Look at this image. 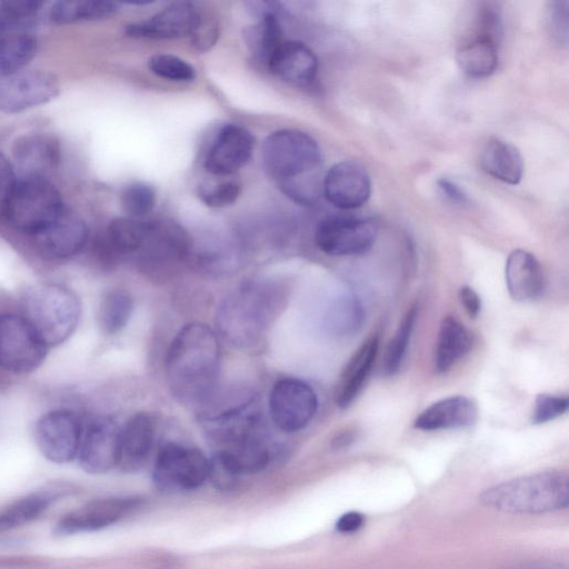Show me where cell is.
Here are the masks:
<instances>
[{
  "label": "cell",
  "instance_id": "6da1fadb",
  "mask_svg": "<svg viewBox=\"0 0 569 569\" xmlns=\"http://www.w3.org/2000/svg\"><path fill=\"white\" fill-rule=\"evenodd\" d=\"M220 346L206 325L188 323L173 338L166 372L173 395L187 403H202L211 396L218 376Z\"/></svg>",
  "mask_w": 569,
  "mask_h": 569
},
{
  "label": "cell",
  "instance_id": "7a4b0ae2",
  "mask_svg": "<svg viewBox=\"0 0 569 569\" xmlns=\"http://www.w3.org/2000/svg\"><path fill=\"white\" fill-rule=\"evenodd\" d=\"M261 156L267 173L288 196L302 203L317 199L319 184L315 172L321 157L309 134L293 129L274 131L266 138Z\"/></svg>",
  "mask_w": 569,
  "mask_h": 569
},
{
  "label": "cell",
  "instance_id": "3957f363",
  "mask_svg": "<svg viewBox=\"0 0 569 569\" xmlns=\"http://www.w3.org/2000/svg\"><path fill=\"white\" fill-rule=\"evenodd\" d=\"M280 292L266 282H248L219 305L217 326L231 345L247 348L260 340L280 306Z\"/></svg>",
  "mask_w": 569,
  "mask_h": 569
},
{
  "label": "cell",
  "instance_id": "277c9868",
  "mask_svg": "<svg viewBox=\"0 0 569 569\" xmlns=\"http://www.w3.org/2000/svg\"><path fill=\"white\" fill-rule=\"evenodd\" d=\"M479 498L486 507L501 512H551L568 506L569 478L561 471L539 472L496 485Z\"/></svg>",
  "mask_w": 569,
  "mask_h": 569
},
{
  "label": "cell",
  "instance_id": "5b68a950",
  "mask_svg": "<svg viewBox=\"0 0 569 569\" xmlns=\"http://www.w3.org/2000/svg\"><path fill=\"white\" fill-rule=\"evenodd\" d=\"M24 319L47 347L63 343L80 319V302L68 288L51 282L30 287L23 298Z\"/></svg>",
  "mask_w": 569,
  "mask_h": 569
},
{
  "label": "cell",
  "instance_id": "8992f818",
  "mask_svg": "<svg viewBox=\"0 0 569 569\" xmlns=\"http://www.w3.org/2000/svg\"><path fill=\"white\" fill-rule=\"evenodd\" d=\"M2 207L8 221L32 237L66 211L59 191L46 179H16Z\"/></svg>",
  "mask_w": 569,
  "mask_h": 569
},
{
  "label": "cell",
  "instance_id": "52a82bcc",
  "mask_svg": "<svg viewBox=\"0 0 569 569\" xmlns=\"http://www.w3.org/2000/svg\"><path fill=\"white\" fill-rule=\"evenodd\" d=\"M152 476L160 490H193L208 480L209 459L197 448L170 442L159 450Z\"/></svg>",
  "mask_w": 569,
  "mask_h": 569
},
{
  "label": "cell",
  "instance_id": "ba28073f",
  "mask_svg": "<svg viewBox=\"0 0 569 569\" xmlns=\"http://www.w3.org/2000/svg\"><path fill=\"white\" fill-rule=\"evenodd\" d=\"M47 348L24 317L0 315V368L13 373L33 371L43 362Z\"/></svg>",
  "mask_w": 569,
  "mask_h": 569
},
{
  "label": "cell",
  "instance_id": "9c48e42d",
  "mask_svg": "<svg viewBox=\"0 0 569 569\" xmlns=\"http://www.w3.org/2000/svg\"><path fill=\"white\" fill-rule=\"evenodd\" d=\"M318 409L317 393L297 378L279 379L269 395V413L273 425L287 433L303 429Z\"/></svg>",
  "mask_w": 569,
  "mask_h": 569
},
{
  "label": "cell",
  "instance_id": "30bf717a",
  "mask_svg": "<svg viewBox=\"0 0 569 569\" xmlns=\"http://www.w3.org/2000/svg\"><path fill=\"white\" fill-rule=\"evenodd\" d=\"M378 234V222L372 218L331 216L317 227L318 248L330 256L359 254L369 250Z\"/></svg>",
  "mask_w": 569,
  "mask_h": 569
},
{
  "label": "cell",
  "instance_id": "8fae6325",
  "mask_svg": "<svg viewBox=\"0 0 569 569\" xmlns=\"http://www.w3.org/2000/svg\"><path fill=\"white\" fill-rule=\"evenodd\" d=\"M82 433L80 418L69 409H54L42 415L34 428L39 450L56 463L70 462L78 456Z\"/></svg>",
  "mask_w": 569,
  "mask_h": 569
},
{
  "label": "cell",
  "instance_id": "7c38bea8",
  "mask_svg": "<svg viewBox=\"0 0 569 569\" xmlns=\"http://www.w3.org/2000/svg\"><path fill=\"white\" fill-rule=\"evenodd\" d=\"M58 78L46 70H21L0 77V110L14 113L46 103L58 96Z\"/></svg>",
  "mask_w": 569,
  "mask_h": 569
},
{
  "label": "cell",
  "instance_id": "4fadbf2b",
  "mask_svg": "<svg viewBox=\"0 0 569 569\" xmlns=\"http://www.w3.org/2000/svg\"><path fill=\"white\" fill-rule=\"evenodd\" d=\"M142 505L139 497H108L92 500L62 517L54 532L60 536L96 531L111 526Z\"/></svg>",
  "mask_w": 569,
  "mask_h": 569
},
{
  "label": "cell",
  "instance_id": "5bb4252c",
  "mask_svg": "<svg viewBox=\"0 0 569 569\" xmlns=\"http://www.w3.org/2000/svg\"><path fill=\"white\" fill-rule=\"evenodd\" d=\"M121 427L112 419L101 417L83 429L78 459L89 473H104L118 467Z\"/></svg>",
  "mask_w": 569,
  "mask_h": 569
},
{
  "label": "cell",
  "instance_id": "9a60e30c",
  "mask_svg": "<svg viewBox=\"0 0 569 569\" xmlns=\"http://www.w3.org/2000/svg\"><path fill=\"white\" fill-rule=\"evenodd\" d=\"M327 200L342 210L362 207L371 194V180L367 170L358 162L341 161L333 164L322 181Z\"/></svg>",
  "mask_w": 569,
  "mask_h": 569
},
{
  "label": "cell",
  "instance_id": "2e32d148",
  "mask_svg": "<svg viewBox=\"0 0 569 569\" xmlns=\"http://www.w3.org/2000/svg\"><path fill=\"white\" fill-rule=\"evenodd\" d=\"M16 179H46L61 159L59 141L49 134L32 133L18 138L13 144Z\"/></svg>",
  "mask_w": 569,
  "mask_h": 569
},
{
  "label": "cell",
  "instance_id": "e0dca14e",
  "mask_svg": "<svg viewBox=\"0 0 569 569\" xmlns=\"http://www.w3.org/2000/svg\"><path fill=\"white\" fill-rule=\"evenodd\" d=\"M254 139L239 124H226L220 129L204 159L206 170L214 176H229L249 160Z\"/></svg>",
  "mask_w": 569,
  "mask_h": 569
},
{
  "label": "cell",
  "instance_id": "ac0fdd59",
  "mask_svg": "<svg viewBox=\"0 0 569 569\" xmlns=\"http://www.w3.org/2000/svg\"><path fill=\"white\" fill-rule=\"evenodd\" d=\"M201 21L193 4L176 2L151 18L127 27V33L134 38L176 39L192 36Z\"/></svg>",
  "mask_w": 569,
  "mask_h": 569
},
{
  "label": "cell",
  "instance_id": "d6986e66",
  "mask_svg": "<svg viewBox=\"0 0 569 569\" xmlns=\"http://www.w3.org/2000/svg\"><path fill=\"white\" fill-rule=\"evenodd\" d=\"M38 248L48 257L64 259L78 253L88 239V228L77 216L63 212L34 236Z\"/></svg>",
  "mask_w": 569,
  "mask_h": 569
},
{
  "label": "cell",
  "instance_id": "ffe728a7",
  "mask_svg": "<svg viewBox=\"0 0 569 569\" xmlns=\"http://www.w3.org/2000/svg\"><path fill=\"white\" fill-rule=\"evenodd\" d=\"M505 278L509 295L517 301L535 300L543 290V273L539 261L522 249L509 253Z\"/></svg>",
  "mask_w": 569,
  "mask_h": 569
},
{
  "label": "cell",
  "instance_id": "44dd1931",
  "mask_svg": "<svg viewBox=\"0 0 569 569\" xmlns=\"http://www.w3.org/2000/svg\"><path fill=\"white\" fill-rule=\"evenodd\" d=\"M154 441V423L147 413H137L121 427L118 467L123 471H138L146 463Z\"/></svg>",
  "mask_w": 569,
  "mask_h": 569
},
{
  "label": "cell",
  "instance_id": "7402d4cb",
  "mask_svg": "<svg viewBox=\"0 0 569 569\" xmlns=\"http://www.w3.org/2000/svg\"><path fill=\"white\" fill-rule=\"evenodd\" d=\"M267 67L281 79L295 83L311 82L318 70L315 53L298 41H282L271 56Z\"/></svg>",
  "mask_w": 569,
  "mask_h": 569
},
{
  "label": "cell",
  "instance_id": "603a6c76",
  "mask_svg": "<svg viewBox=\"0 0 569 569\" xmlns=\"http://www.w3.org/2000/svg\"><path fill=\"white\" fill-rule=\"evenodd\" d=\"M477 419L475 402L463 396L441 399L426 408L415 420L413 427L425 431L468 427Z\"/></svg>",
  "mask_w": 569,
  "mask_h": 569
},
{
  "label": "cell",
  "instance_id": "cb8c5ba5",
  "mask_svg": "<svg viewBox=\"0 0 569 569\" xmlns=\"http://www.w3.org/2000/svg\"><path fill=\"white\" fill-rule=\"evenodd\" d=\"M379 349V338L367 339L351 357L343 369L336 390V403L339 408H348L361 391Z\"/></svg>",
  "mask_w": 569,
  "mask_h": 569
},
{
  "label": "cell",
  "instance_id": "d4e9b609",
  "mask_svg": "<svg viewBox=\"0 0 569 569\" xmlns=\"http://www.w3.org/2000/svg\"><path fill=\"white\" fill-rule=\"evenodd\" d=\"M479 161L485 172L505 183L516 186L523 177L525 162L520 151L498 138L485 143Z\"/></svg>",
  "mask_w": 569,
  "mask_h": 569
},
{
  "label": "cell",
  "instance_id": "484cf974",
  "mask_svg": "<svg viewBox=\"0 0 569 569\" xmlns=\"http://www.w3.org/2000/svg\"><path fill=\"white\" fill-rule=\"evenodd\" d=\"M472 346L469 330L456 318L446 317L439 329L435 351V368L445 372L463 358Z\"/></svg>",
  "mask_w": 569,
  "mask_h": 569
},
{
  "label": "cell",
  "instance_id": "4316f807",
  "mask_svg": "<svg viewBox=\"0 0 569 569\" xmlns=\"http://www.w3.org/2000/svg\"><path fill=\"white\" fill-rule=\"evenodd\" d=\"M63 488H49L24 496L0 510V532L37 519L49 506L64 496Z\"/></svg>",
  "mask_w": 569,
  "mask_h": 569
},
{
  "label": "cell",
  "instance_id": "83f0119b",
  "mask_svg": "<svg viewBox=\"0 0 569 569\" xmlns=\"http://www.w3.org/2000/svg\"><path fill=\"white\" fill-rule=\"evenodd\" d=\"M460 69L471 78H486L498 66L497 41L478 36L461 46L456 56Z\"/></svg>",
  "mask_w": 569,
  "mask_h": 569
},
{
  "label": "cell",
  "instance_id": "f1b7e54d",
  "mask_svg": "<svg viewBox=\"0 0 569 569\" xmlns=\"http://www.w3.org/2000/svg\"><path fill=\"white\" fill-rule=\"evenodd\" d=\"M151 228V221L131 217L116 218L107 228V243L117 253H133L146 246Z\"/></svg>",
  "mask_w": 569,
  "mask_h": 569
},
{
  "label": "cell",
  "instance_id": "f546056e",
  "mask_svg": "<svg viewBox=\"0 0 569 569\" xmlns=\"http://www.w3.org/2000/svg\"><path fill=\"white\" fill-rule=\"evenodd\" d=\"M37 41L27 31H16L0 37V77L23 70L34 57Z\"/></svg>",
  "mask_w": 569,
  "mask_h": 569
},
{
  "label": "cell",
  "instance_id": "4dcf8cb0",
  "mask_svg": "<svg viewBox=\"0 0 569 569\" xmlns=\"http://www.w3.org/2000/svg\"><path fill=\"white\" fill-rule=\"evenodd\" d=\"M118 10L113 1H57L49 9V20L53 23H70L83 20H97L109 17Z\"/></svg>",
  "mask_w": 569,
  "mask_h": 569
},
{
  "label": "cell",
  "instance_id": "1f68e13d",
  "mask_svg": "<svg viewBox=\"0 0 569 569\" xmlns=\"http://www.w3.org/2000/svg\"><path fill=\"white\" fill-rule=\"evenodd\" d=\"M133 310L132 297L122 289L103 293L98 307V323L107 335H116L128 323Z\"/></svg>",
  "mask_w": 569,
  "mask_h": 569
},
{
  "label": "cell",
  "instance_id": "d6a6232c",
  "mask_svg": "<svg viewBox=\"0 0 569 569\" xmlns=\"http://www.w3.org/2000/svg\"><path fill=\"white\" fill-rule=\"evenodd\" d=\"M243 38L251 53L266 66L276 49L283 41L277 16H267L258 19L256 24L244 30Z\"/></svg>",
  "mask_w": 569,
  "mask_h": 569
},
{
  "label": "cell",
  "instance_id": "836d02e7",
  "mask_svg": "<svg viewBox=\"0 0 569 569\" xmlns=\"http://www.w3.org/2000/svg\"><path fill=\"white\" fill-rule=\"evenodd\" d=\"M327 326L338 335H348L359 329L363 312L359 302L352 297L338 298L328 309Z\"/></svg>",
  "mask_w": 569,
  "mask_h": 569
},
{
  "label": "cell",
  "instance_id": "e575fe53",
  "mask_svg": "<svg viewBox=\"0 0 569 569\" xmlns=\"http://www.w3.org/2000/svg\"><path fill=\"white\" fill-rule=\"evenodd\" d=\"M417 318V308H410L403 316L399 327L390 340L383 361V370L387 375H395L401 367Z\"/></svg>",
  "mask_w": 569,
  "mask_h": 569
},
{
  "label": "cell",
  "instance_id": "d590c367",
  "mask_svg": "<svg viewBox=\"0 0 569 569\" xmlns=\"http://www.w3.org/2000/svg\"><path fill=\"white\" fill-rule=\"evenodd\" d=\"M156 204V192L152 187L136 182L126 187L121 193V206L124 212L139 219L152 211Z\"/></svg>",
  "mask_w": 569,
  "mask_h": 569
},
{
  "label": "cell",
  "instance_id": "8d00e7d4",
  "mask_svg": "<svg viewBox=\"0 0 569 569\" xmlns=\"http://www.w3.org/2000/svg\"><path fill=\"white\" fill-rule=\"evenodd\" d=\"M149 68L154 74L173 81H192L196 77V70L191 64L167 53L151 57Z\"/></svg>",
  "mask_w": 569,
  "mask_h": 569
},
{
  "label": "cell",
  "instance_id": "74e56055",
  "mask_svg": "<svg viewBox=\"0 0 569 569\" xmlns=\"http://www.w3.org/2000/svg\"><path fill=\"white\" fill-rule=\"evenodd\" d=\"M240 194V184L236 181H222L201 186L199 197L209 207L221 208L233 203Z\"/></svg>",
  "mask_w": 569,
  "mask_h": 569
},
{
  "label": "cell",
  "instance_id": "f35d334b",
  "mask_svg": "<svg viewBox=\"0 0 569 569\" xmlns=\"http://www.w3.org/2000/svg\"><path fill=\"white\" fill-rule=\"evenodd\" d=\"M569 400L567 397L553 395H539L535 401L532 412L533 423H545L565 413L568 409Z\"/></svg>",
  "mask_w": 569,
  "mask_h": 569
},
{
  "label": "cell",
  "instance_id": "ab89813d",
  "mask_svg": "<svg viewBox=\"0 0 569 569\" xmlns=\"http://www.w3.org/2000/svg\"><path fill=\"white\" fill-rule=\"evenodd\" d=\"M241 476L237 470L218 452L209 459L208 479L220 490H229L237 486Z\"/></svg>",
  "mask_w": 569,
  "mask_h": 569
},
{
  "label": "cell",
  "instance_id": "60d3db41",
  "mask_svg": "<svg viewBox=\"0 0 569 569\" xmlns=\"http://www.w3.org/2000/svg\"><path fill=\"white\" fill-rule=\"evenodd\" d=\"M551 24L557 37L567 39L568 31V9L567 2H552L551 4Z\"/></svg>",
  "mask_w": 569,
  "mask_h": 569
},
{
  "label": "cell",
  "instance_id": "b9f144b4",
  "mask_svg": "<svg viewBox=\"0 0 569 569\" xmlns=\"http://www.w3.org/2000/svg\"><path fill=\"white\" fill-rule=\"evenodd\" d=\"M14 182L16 174L13 167L0 152V204H3Z\"/></svg>",
  "mask_w": 569,
  "mask_h": 569
},
{
  "label": "cell",
  "instance_id": "7bdbcfd3",
  "mask_svg": "<svg viewBox=\"0 0 569 569\" xmlns=\"http://www.w3.org/2000/svg\"><path fill=\"white\" fill-rule=\"evenodd\" d=\"M440 192L451 202L458 204H465L468 202L467 193L453 181L441 178L437 181Z\"/></svg>",
  "mask_w": 569,
  "mask_h": 569
},
{
  "label": "cell",
  "instance_id": "ee69618b",
  "mask_svg": "<svg viewBox=\"0 0 569 569\" xmlns=\"http://www.w3.org/2000/svg\"><path fill=\"white\" fill-rule=\"evenodd\" d=\"M459 299L470 318H476L481 309L479 295L469 286H463L459 290Z\"/></svg>",
  "mask_w": 569,
  "mask_h": 569
},
{
  "label": "cell",
  "instance_id": "f6af8a7d",
  "mask_svg": "<svg viewBox=\"0 0 569 569\" xmlns=\"http://www.w3.org/2000/svg\"><path fill=\"white\" fill-rule=\"evenodd\" d=\"M217 34V28L211 27L210 23L203 22L201 19L198 28L192 33L193 42L199 49L209 48V46L214 43Z\"/></svg>",
  "mask_w": 569,
  "mask_h": 569
},
{
  "label": "cell",
  "instance_id": "bcb514c9",
  "mask_svg": "<svg viewBox=\"0 0 569 569\" xmlns=\"http://www.w3.org/2000/svg\"><path fill=\"white\" fill-rule=\"evenodd\" d=\"M363 515L356 511H350L342 515L338 519L336 523V529L342 533H351L360 529L361 526L363 525Z\"/></svg>",
  "mask_w": 569,
  "mask_h": 569
},
{
  "label": "cell",
  "instance_id": "7dc6e473",
  "mask_svg": "<svg viewBox=\"0 0 569 569\" xmlns=\"http://www.w3.org/2000/svg\"><path fill=\"white\" fill-rule=\"evenodd\" d=\"M26 28L9 14L3 1H0V37L10 32L26 31Z\"/></svg>",
  "mask_w": 569,
  "mask_h": 569
}]
</instances>
